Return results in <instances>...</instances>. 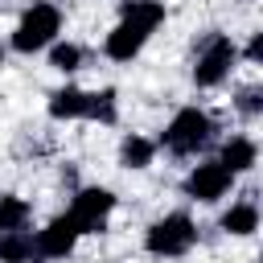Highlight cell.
Returning a JSON list of instances; mask_svg holds the SVG:
<instances>
[{
  "mask_svg": "<svg viewBox=\"0 0 263 263\" xmlns=\"http://www.w3.org/2000/svg\"><path fill=\"white\" fill-rule=\"evenodd\" d=\"M160 25H164V4L160 0H123L119 21L103 41V53L111 62H132V58H140V49L148 45V37Z\"/></svg>",
  "mask_w": 263,
  "mask_h": 263,
  "instance_id": "obj_1",
  "label": "cell"
},
{
  "mask_svg": "<svg viewBox=\"0 0 263 263\" xmlns=\"http://www.w3.org/2000/svg\"><path fill=\"white\" fill-rule=\"evenodd\" d=\"M58 33H62V8H58L53 0H33V4L21 12L8 45H12L16 53H41V49H49V45L58 41Z\"/></svg>",
  "mask_w": 263,
  "mask_h": 263,
  "instance_id": "obj_2",
  "label": "cell"
},
{
  "mask_svg": "<svg viewBox=\"0 0 263 263\" xmlns=\"http://www.w3.org/2000/svg\"><path fill=\"white\" fill-rule=\"evenodd\" d=\"M193 242H197V222L185 210H173L144 230V251L152 259H181L193 251Z\"/></svg>",
  "mask_w": 263,
  "mask_h": 263,
  "instance_id": "obj_3",
  "label": "cell"
},
{
  "mask_svg": "<svg viewBox=\"0 0 263 263\" xmlns=\"http://www.w3.org/2000/svg\"><path fill=\"white\" fill-rule=\"evenodd\" d=\"M214 140V119L201 111V107H181L168 123H164V132H160V148H168L173 156H197L205 144Z\"/></svg>",
  "mask_w": 263,
  "mask_h": 263,
  "instance_id": "obj_4",
  "label": "cell"
},
{
  "mask_svg": "<svg viewBox=\"0 0 263 263\" xmlns=\"http://www.w3.org/2000/svg\"><path fill=\"white\" fill-rule=\"evenodd\" d=\"M234 62H238V45H234L226 33H210V37L197 45V58H193V86H201V90L222 86V82L230 78Z\"/></svg>",
  "mask_w": 263,
  "mask_h": 263,
  "instance_id": "obj_5",
  "label": "cell"
},
{
  "mask_svg": "<svg viewBox=\"0 0 263 263\" xmlns=\"http://www.w3.org/2000/svg\"><path fill=\"white\" fill-rule=\"evenodd\" d=\"M115 205H119V197L107 185H82L70 197V210L66 214L74 218V226L82 234H99V230H107V218L115 214Z\"/></svg>",
  "mask_w": 263,
  "mask_h": 263,
  "instance_id": "obj_6",
  "label": "cell"
},
{
  "mask_svg": "<svg viewBox=\"0 0 263 263\" xmlns=\"http://www.w3.org/2000/svg\"><path fill=\"white\" fill-rule=\"evenodd\" d=\"M181 189H185V197H189V201L214 205L218 197H226V193L234 189V173H226L218 160H201V164H193V168L185 173Z\"/></svg>",
  "mask_w": 263,
  "mask_h": 263,
  "instance_id": "obj_7",
  "label": "cell"
},
{
  "mask_svg": "<svg viewBox=\"0 0 263 263\" xmlns=\"http://www.w3.org/2000/svg\"><path fill=\"white\" fill-rule=\"evenodd\" d=\"M78 238H82V230L74 226V218L70 214H58L53 222H45L37 230V255L41 259H66V255H74Z\"/></svg>",
  "mask_w": 263,
  "mask_h": 263,
  "instance_id": "obj_8",
  "label": "cell"
},
{
  "mask_svg": "<svg viewBox=\"0 0 263 263\" xmlns=\"http://www.w3.org/2000/svg\"><path fill=\"white\" fill-rule=\"evenodd\" d=\"M86 103H90V90H82V86L66 82V86H58V90L49 95V119H58V123L86 119Z\"/></svg>",
  "mask_w": 263,
  "mask_h": 263,
  "instance_id": "obj_9",
  "label": "cell"
},
{
  "mask_svg": "<svg viewBox=\"0 0 263 263\" xmlns=\"http://www.w3.org/2000/svg\"><path fill=\"white\" fill-rule=\"evenodd\" d=\"M255 160H259V148H255V140L251 136H230L222 148H218V164L226 168V173H247V168H255Z\"/></svg>",
  "mask_w": 263,
  "mask_h": 263,
  "instance_id": "obj_10",
  "label": "cell"
},
{
  "mask_svg": "<svg viewBox=\"0 0 263 263\" xmlns=\"http://www.w3.org/2000/svg\"><path fill=\"white\" fill-rule=\"evenodd\" d=\"M0 263H41L37 255V230H8L0 234Z\"/></svg>",
  "mask_w": 263,
  "mask_h": 263,
  "instance_id": "obj_11",
  "label": "cell"
},
{
  "mask_svg": "<svg viewBox=\"0 0 263 263\" xmlns=\"http://www.w3.org/2000/svg\"><path fill=\"white\" fill-rule=\"evenodd\" d=\"M156 148H160L156 140H148V136H140V132H127V136L119 140V164L140 173V168H148V164L156 160Z\"/></svg>",
  "mask_w": 263,
  "mask_h": 263,
  "instance_id": "obj_12",
  "label": "cell"
},
{
  "mask_svg": "<svg viewBox=\"0 0 263 263\" xmlns=\"http://www.w3.org/2000/svg\"><path fill=\"white\" fill-rule=\"evenodd\" d=\"M218 226H222L226 234H234V238H247V234L259 230V205H255V201H234V205L218 218Z\"/></svg>",
  "mask_w": 263,
  "mask_h": 263,
  "instance_id": "obj_13",
  "label": "cell"
},
{
  "mask_svg": "<svg viewBox=\"0 0 263 263\" xmlns=\"http://www.w3.org/2000/svg\"><path fill=\"white\" fill-rule=\"evenodd\" d=\"M86 119L90 123H115L119 119V90L115 86H103V90H90V103H86Z\"/></svg>",
  "mask_w": 263,
  "mask_h": 263,
  "instance_id": "obj_14",
  "label": "cell"
},
{
  "mask_svg": "<svg viewBox=\"0 0 263 263\" xmlns=\"http://www.w3.org/2000/svg\"><path fill=\"white\" fill-rule=\"evenodd\" d=\"M29 218H33V205H29L25 197H16V193H0V234H8V230H25Z\"/></svg>",
  "mask_w": 263,
  "mask_h": 263,
  "instance_id": "obj_15",
  "label": "cell"
},
{
  "mask_svg": "<svg viewBox=\"0 0 263 263\" xmlns=\"http://www.w3.org/2000/svg\"><path fill=\"white\" fill-rule=\"evenodd\" d=\"M82 45H74V41H53L49 45V66L58 70V74H74V70H82Z\"/></svg>",
  "mask_w": 263,
  "mask_h": 263,
  "instance_id": "obj_16",
  "label": "cell"
},
{
  "mask_svg": "<svg viewBox=\"0 0 263 263\" xmlns=\"http://www.w3.org/2000/svg\"><path fill=\"white\" fill-rule=\"evenodd\" d=\"M234 111L247 115V119L263 115V86H242V90L234 95Z\"/></svg>",
  "mask_w": 263,
  "mask_h": 263,
  "instance_id": "obj_17",
  "label": "cell"
},
{
  "mask_svg": "<svg viewBox=\"0 0 263 263\" xmlns=\"http://www.w3.org/2000/svg\"><path fill=\"white\" fill-rule=\"evenodd\" d=\"M238 58H247L251 66H263V29H259V33H251V41L238 49Z\"/></svg>",
  "mask_w": 263,
  "mask_h": 263,
  "instance_id": "obj_18",
  "label": "cell"
}]
</instances>
